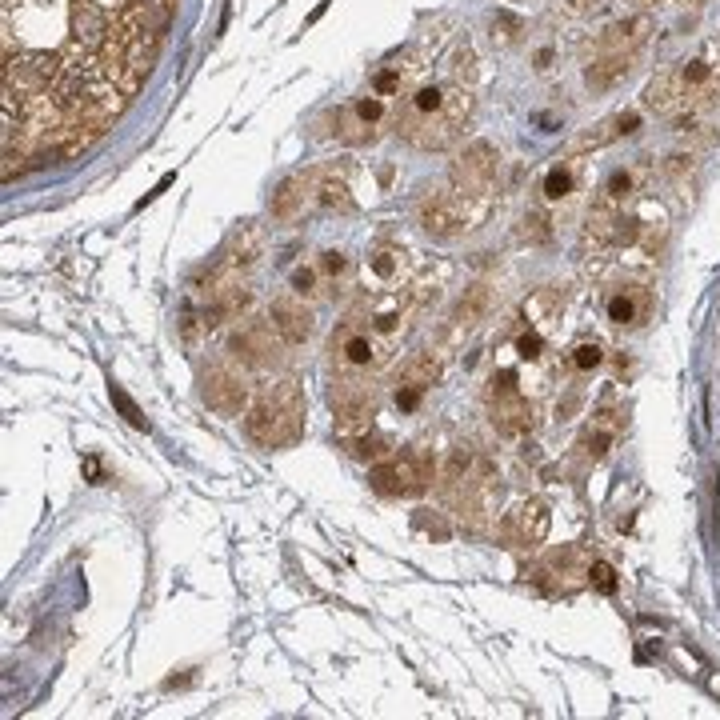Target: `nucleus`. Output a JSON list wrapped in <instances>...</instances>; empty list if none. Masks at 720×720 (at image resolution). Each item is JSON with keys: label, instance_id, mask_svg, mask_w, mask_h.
Segmentation results:
<instances>
[{"label": "nucleus", "instance_id": "nucleus-1", "mask_svg": "<svg viewBox=\"0 0 720 720\" xmlns=\"http://www.w3.org/2000/svg\"><path fill=\"white\" fill-rule=\"evenodd\" d=\"M176 0H4V180L88 152L144 88Z\"/></svg>", "mask_w": 720, "mask_h": 720}, {"label": "nucleus", "instance_id": "nucleus-2", "mask_svg": "<svg viewBox=\"0 0 720 720\" xmlns=\"http://www.w3.org/2000/svg\"><path fill=\"white\" fill-rule=\"evenodd\" d=\"M472 108V60L460 68L452 64V76L440 84H420L404 100L396 128L416 148H448Z\"/></svg>", "mask_w": 720, "mask_h": 720}, {"label": "nucleus", "instance_id": "nucleus-3", "mask_svg": "<svg viewBox=\"0 0 720 720\" xmlns=\"http://www.w3.org/2000/svg\"><path fill=\"white\" fill-rule=\"evenodd\" d=\"M300 428H304V396L300 384L288 376L268 380L244 412V432L260 448H284L300 436Z\"/></svg>", "mask_w": 720, "mask_h": 720}, {"label": "nucleus", "instance_id": "nucleus-4", "mask_svg": "<svg viewBox=\"0 0 720 720\" xmlns=\"http://www.w3.org/2000/svg\"><path fill=\"white\" fill-rule=\"evenodd\" d=\"M420 224L424 232H432L436 240H456L464 236L468 228H476V220L484 216V200H472V196H460L456 188L448 192H424L420 204Z\"/></svg>", "mask_w": 720, "mask_h": 720}, {"label": "nucleus", "instance_id": "nucleus-5", "mask_svg": "<svg viewBox=\"0 0 720 720\" xmlns=\"http://www.w3.org/2000/svg\"><path fill=\"white\" fill-rule=\"evenodd\" d=\"M332 412H336V428L340 436H356L364 428H372V416H376V388L368 380H356V376H344L340 384H332Z\"/></svg>", "mask_w": 720, "mask_h": 720}, {"label": "nucleus", "instance_id": "nucleus-6", "mask_svg": "<svg viewBox=\"0 0 720 720\" xmlns=\"http://www.w3.org/2000/svg\"><path fill=\"white\" fill-rule=\"evenodd\" d=\"M496 164H500V152H496L488 140H472V144L460 152V160L452 164V188H456L460 196L484 200L488 188H492Z\"/></svg>", "mask_w": 720, "mask_h": 720}, {"label": "nucleus", "instance_id": "nucleus-7", "mask_svg": "<svg viewBox=\"0 0 720 720\" xmlns=\"http://www.w3.org/2000/svg\"><path fill=\"white\" fill-rule=\"evenodd\" d=\"M488 400H492V424H496V432H504V436H524V432L532 428V404L524 400V392H520V384H516V372H496Z\"/></svg>", "mask_w": 720, "mask_h": 720}, {"label": "nucleus", "instance_id": "nucleus-8", "mask_svg": "<svg viewBox=\"0 0 720 720\" xmlns=\"http://www.w3.org/2000/svg\"><path fill=\"white\" fill-rule=\"evenodd\" d=\"M280 348H284V340H280V332L272 328V320H248V324L232 328V336H228L232 360H240V364H248V368H268V364H276V360H280Z\"/></svg>", "mask_w": 720, "mask_h": 720}, {"label": "nucleus", "instance_id": "nucleus-9", "mask_svg": "<svg viewBox=\"0 0 720 720\" xmlns=\"http://www.w3.org/2000/svg\"><path fill=\"white\" fill-rule=\"evenodd\" d=\"M204 404L220 416H244L248 404H252V384L224 360H216L208 372H204Z\"/></svg>", "mask_w": 720, "mask_h": 720}, {"label": "nucleus", "instance_id": "nucleus-10", "mask_svg": "<svg viewBox=\"0 0 720 720\" xmlns=\"http://www.w3.org/2000/svg\"><path fill=\"white\" fill-rule=\"evenodd\" d=\"M544 536H548V508L540 500H524L500 520V540L512 548H532Z\"/></svg>", "mask_w": 720, "mask_h": 720}, {"label": "nucleus", "instance_id": "nucleus-11", "mask_svg": "<svg viewBox=\"0 0 720 720\" xmlns=\"http://www.w3.org/2000/svg\"><path fill=\"white\" fill-rule=\"evenodd\" d=\"M268 320H272V328L280 332L284 344H304V340L312 336V308H308L300 296H292V292H284V296L272 300Z\"/></svg>", "mask_w": 720, "mask_h": 720}, {"label": "nucleus", "instance_id": "nucleus-12", "mask_svg": "<svg viewBox=\"0 0 720 720\" xmlns=\"http://www.w3.org/2000/svg\"><path fill=\"white\" fill-rule=\"evenodd\" d=\"M316 176L320 172H296V176H288L276 192H272V200H268V208H272V216L276 220H296L304 208H308V200H316Z\"/></svg>", "mask_w": 720, "mask_h": 720}, {"label": "nucleus", "instance_id": "nucleus-13", "mask_svg": "<svg viewBox=\"0 0 720 720\" xmlns=\"http://www.w3.org/2000/svg\"><path fill=\"white\" fill-rule=\"evenodd\" d=\"M332 352H340L348 368H372V364L384 360L380 344L372 340V328L360 332V328H356V316H348V324L340 328V336H332Z\"/></svg>", "mask_w": 720, "mask_h": 720}, {"label": "nucleus", "instance_id": "nucleus-14", "mask_svg": "<svg viewBox=\"0 0 720 720\" xmlns=\"http://www.w3.org/2000/svg\"><path fill=\"white\" fill-rule=\"evenodd\" d=\"M392 468H396V484H400V496H412V492H424L432 480H436V456L428 448H408L400 456H392Z\"/></svg>", "mask_w": 720, "mask_h": 720}, {"label": "nucleus", "instance_id": "nucleus-15", "mask_svg": "<svg viewBox=\"0 0 720 720\" xmlns=\"http://www.w3.org/2000/svg\"><path fill=\"white\" fill-rule=\"evenodd\" d=\"M248 308H252V288H248V284H220V288L212 292L200 324H204V328H216V324H224V320H240Z\"/></svg>", "mask_w": 720, "mask_h": 720}, {"label": "nucleus", "instance_id": "nucleus-16", "mask_svg": "<svg viewBox=\"0 0 720 720\" xmlns=\"http://www.w3.org/2000/svg\"><path fill=\"white\" fill-rule=\"evenodd\" d=\"M632 56L636 52H600L588 68H584V84L592 88V92H604V88H612L620 76H628V68H632Z\"/></svg>", "mask_w": 720, "mask_h": 720}, {"label": "nucleus", "instance_id": "nucleus-17", "mask_svg": "<svg viewBox=\"0 0 720 720\" xmlns=\"http://www.w3.org/2000/svg\"><path fill=\"white\" fill-rule=\"evenodd\" d=\"M404 264H408V252L396 248V244H376V248L368 252V276H372L376 284H384V288H392V284L404 276Z\"/></svg>", "mask_w": 720, "mask_h": 720}, {"label": "nucleus", "instance_id": "nucleus-18", "mask_svg": "<svg viewBox=\"0 0 720 720\" xmlns=\"http://www.w3.org/2000/svg\"><path fill=\"white\" fill-rule=\"evenodd\" d=\"M488 308H492V288L488 284H472V288H464V296H460V304L452 312V324L456 328H476L488 316Z\"/></svg>", "mask_w": 720, "mask_h": 720}, {"label": "nucleus", "instance_id": "nucleus-19", "mask_svg": "<svg viewBox=\"0 0 720 720\" xmlns=\"http://www.w3.org/2000/svg\"><path fill=\"white\" fill-rule=\"evenodd\" d=\"M384 124V96H360L352 108H348V128H360V136L356 140H372L376 132L372 128H380Z\"/></svg>", "mask_w": 720, "mask_h": 720}, {"label": "nucleus", "instance_id": "nucleus-20", "mask_svg": "<svg viewBox=\"0 0 720 720\" xmlns=\"http://www.w3.org/2000/svg\"><path fill=\"white\" fill-rule=\"evenodd\" d=\"M644 308H648V296H644V292H636V288L612 292V296H608V304H604V312H608V320H612V324H636V320H644Z\"/></svg>", "mask_w": 720, "mask_h": 720}, {"label": "nucleus", "instance_id": "nucleus-21", "mask_svg": "<svg viewBox=\"0 0 720 720\" xmlns=\"http://www.w3.org/2000/svg\"><path fill=\"white\" fill-rule=\"evenodd\" d=\"M344 444H348V452H352L356 460H388V456H392V440H388L384 432H376V428H364V432L348 436Z\"/></svg>", "mask_w": 720, "mask_h": 720}, {"label": "nucleus", "instance_id": "nucleus-22", "mask_svg": "<svg viewBox=\"0 0 720 720\" xmlns=\"http://www.w3.org/2000/svg\"><path fill=\"white\" fill-rule=\"evenodd\" d=\"M632 188H636V172H632V168H616V172L604 180L596 208H624V200L632 196Z\"/></svg>", "mask_w": 720, "mask_h": 720}, {"label": "nucleus", "instance_id": "nucleus-23", "mask_svg": "<svg viewBox=\"0 0 720 720\" xmlns=\"http://www.w3.org/2000/svg\"><path fill=\"white\" fill-rule=\"evenodd\" d=\"M316 204L336 208V212H352V192L340 176H316Z\"/></svg>", "mask_w": 720, "mask_h": 720}, {"label": "nucleus", "instance_id": "nucleus-24", "mask_svg": "<svg viewBox=\"0 0 720 720\" xmlns=\"http://www.w3.org/2000/svg\"><path fill=\"white\" fill-rule=\"evenodd\" d=\"M468 468H472V452H468L464 444H456V448L448 452V460L440 464L436 480H440L444 488H456V484H464V480H468Z\"/></svg>", "mask_w": 720, "mask_h": 720}, {"label": "nucleus", "instance_id": "nucleus-25", "mask_svg": "<svg viewBox=\"0 0 720 720\" xmlns=\"http://www.w3.org/2000/svg\"><path fill=\"white\" fill-rule=\"evenodd\" d=\"M440 376V360L432 356V352H416L412 360H404V368H400V380H408V384H432Z\"/></svg>", "mask_w": 720, "mask_h": 720}, {"label": "nucleus", "instance_id": "nucleus-26", "mask_svg": "<svg viewBox=\"0 0 720 720\" xmlns=\"http://www.w3.org/2000/svg\"><path fill=\"white\" fill-rule=\"evenodd\" d=\"M572 188H576V172L568 164L548 168V176H544V196L548 200H564V196H572Z\"/></svg>", "mask_w": 720, "mask_h": 720}, {"label": "nucleus", "instance_id": "nucleus-27", "mask_svg": "<svg viewBox=\"0 0 720 720\" xmlns=\"http://www.w3.org/2000/svg\"><path fill=\"white\" fill-rule=\"evenodd\" d=\"M108 396H112V404L120 408V416H124V420H128L132 428H140V432H148V416L140 412V404H136V400H132V396H128V392L120 388V384H108Z\"/></svg>", "mask_w": 720, "mask_h": 720}, {"label": "nucleus", "instance_id": "nucleus-28", "mask_svg": "<svg viewBox=\"0 0 720 720\" xmlns=\"http://www.w3.org/2000/svg\"><path fill=\"white\" fill-rule=\"evenodd\" d=\"M600 360H604V348H600L596 340H580V344L568 352V364H572L576 372H592Z\"/></svg>", "mask_w": 720, "mask_h": 720}, {"label": "nucleus", "instance_id": "nucleus-29", "mask_svg": "<svg viewBox=\"0 0 720 720\" xmlns=\"http://www.w3.org/2000/svg\"><path fill=\"white\" fill-rule=\"evenodd\" d=\"M368 484L380 492V496H400V484H396V468H392V456L388 460H376V468L368 472Z\"/></svg>", "mask_w": 720, "mask_h": 720}, {"label": "nucleus", "instance_id": "nucleus-30", "mask_svg": "<svg viewBox=\"0 0 720 720\" xmlns=\"http://www.w3.org/2000/svg\"><path fill=\"white\" fill-rule=\"evenodd\" d=\"M372 92H376V96H400V92H404V68L396 64V68H384V72H376V80H372Z\"/></svg>", "mask_w": 720, "mask_h": 720}, {"label": "nucleus", "instance_id": "nucleus-31", "mask_svg": "<svg viewBox=\"0 0 720 720\" xmlns=\"http://www.w3.org/2000/svg\"><path fill=\"white\" fill-rule=\"evenodd\" d=\"M316 268H320V276H328V280L336 284V280H344V276L352 272V260H348L344 252H324V256L316 260Z\"/></svg>", "mask_w": 720, "mask_h": 720}, {"label": "nucleus", "instance_id": "nucleus-32", "mask_svg": "<svg viewBox=\"0 0 720 720\" xmlns=\"http://www.w3.org/2000/svg\"><path fill=\"white\" fill-rule=\"evenodd\" d=\"M588 584H592L596 592H604V596H612V592H616V572H612V564H604V560H596V564L588 568Z\"/></svg>", "mask_w": 720, "mask_h": 720}, {"label": "nucleus", "instance_id": "nucleus-33", "mask_svg": "<svg viewBox=\"0 0 720 720\" xmlns=\"http://www.w3.org/2000/svg\"><path fill=\"white\" fill-rule=\"evenodd\" d=\"M516 352H520L524 360H540V356H544V336H540L536 328L520 332V336H516Z\"/></svg>", "mask_w": 720, "mask_h": 720}, {"label": "nucleus", "instance_id": "nucleus-34", "mask_svg": "<svg viewBox=\"0 0 720 720\" xmlns=\"http://www.w3.org/2000/svg\"><path fill=\"white\" fill-rule=\"evenodd\" d=\"M420 400H424V384H408V380H400V388H396V408H400V412H416V408H420Z\"/></svg>", "mask_w": 720, "mask_h": 720}, {"label": "nucleus", "instance_id": "nucleus-35", "mask_svg": "<svg viewBox=\"0 0 720 720\" xmlns=\"http://www.w3.org/2000/svg\"><path fill=\"white\" fill-rule=\"evenodd\" d=\"M608 444H612V428H604V424L596 420V424L584 432V448H588L592 456H604V452H608Z\"/></svg>", "mask_w": 720, "mask_h": 720}, {"label": "nucleus", "instance_id": "nucleus-36", "mask_svg": "<svg viewBox=\"0 0 720 720\" xmlns=\"http://www.w3.org/2000/svg\"><path fill=\"white\" fill-rule=\"evenodd\" d=\"M524 236H528V240H536V244H540V240H548V236H552L548 216H544V212H528V216H524Z\"/></svg>", "mask_w": 720, "mask_h": 720}, {"label": "nucleus", "instance_id": "nucleus-37", "mask_svg": "<svg viewBox=\"0 0 720 720\" xmlns=\"http://www.w3.org/2000/svg\"><path fill=\"white\" fill-rule=\"evenodd\" d=\"M612 124H616V136H628V132L640 128V112H620Z\"/></svg>", "mask_w": 720, "mask_h": 720}, {"label": "nucleus", "instance_id": "nucleus-38", "mask_svg": "<svg viewBox=\"0 0 720 720\" xmlns=\"http://www.w3.org/2000/svg\"><path fill=\"white\" fill-rule=\"evenodd\" d=\"M312 284H316V272H312V268H296V272H292V288H296V292H312Z\"/></svg>", "mask_w": 720, "mask_h": 720}, {"label": "nucleus", "instance_id": "nucleus-39", "mask_svg": "<svg viewBox=\"0 0 720 720\" xmlns=\"http://www.w3.org/2000/svg\"><path fill=\"white\" fill-rule=\"evenodd\" d=\"M84 472H88V484H104V476H100V460H96V456H84Z\"/></svg>", "mask_w": 720, "mask_h": 720}, {"label": "nucleus", "instance_id": "nucleus-40", "mask_svg": "<svg viewBox=\"0 0 720 720\" xmlns=\"http://www.w3.org/2000/svg\"><path fill=\"white\" fill-rule=\"evenodd\" d=\"M548 64H552V52H548V48H540V52H536V68H540V72H544V68H548Z\"/></svg>", "mask_w": 720, "mask_h": 720}, {"label": "nucleus", "instance_id": "nucleus-41", "mask_svg": "<svg viewBox=\"0 0 720 720\" xmlns=\"http://www.w3.org/2000/svg\"><path fill=\"white\" fill-rule=\"evenodd\" d=\"M716 84H720V68H716Z\"/></svg>", "mask_w": 720, "mask_h": 720}]
</instances>
